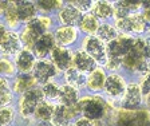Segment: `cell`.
<instances>
[{
  "label": "cell",
  "instance_id": "obj_45",
  "mask_svg": "<svg viewBox=\"0 0 150 126\" xmlns=\"http://www.w3.org/2000/svg\"><path fill=\"white\" fill-rule=\"evenodd\" d=\"M95 123V126H111V123L107 122L106 120H103V121H98V122H94Z\"/></svg>",
  "mask_w": 150,
  "mask_h": 126
},
{
  "label": "cell",
  "instance_id": "obj_3",
  "mask_svg": "<svg viewBox=\"0 0 150 126\" xmlns=\"http://www.w3.org/2000/svg\"><path fill=\"white\" fill-rule=\"evenodd\" d=\"M117 31L121 35H131V36H144L149 30V24L145 20L142 12L131 13L123 19L112 20Z\"/></svg>",
  "mask_w": 150,
  "mask_h": 126
},
{
  "label": "cell",
  "instance_id": "obj_47",
  "mask_svg": "<svg viewBox=\"0 0 150 126\" xmlns=\"http://www.w3.org/2000/svg\"><path fill=\"white\" fill-rule=\"evenodd\" d=\"M64 126H75V123L74 122H69L67 125H64Z\"/></svg>",
  "mask_w": 150,
  "mask_h": 126
},
{
  "label": "cell",
  "instance_id": "obj_41",
  "mask_svg": "<svg viewBox=\"0 0 150 126\" xmlns=\"http://www.w3.org/2000/svg\"><path fill=\"white\" fill-rule=\"evenodd\" d=\"M7 32H8V30H7V25L3 24V23H0V42L4 39V36L7 35Z\"/></svg>",
  "mask_w": 150,
  "mask_h": 126
},
{
  "label": "cell",
  "instance_id": "obj_21",
  "mask_svg": "<svg viewBox=\"0 0 150 126\" xmlns=\"http://www.w3.org/2000/svg\"><path fill=\"white\" fill-rule=\"evenodd\" d=\"M81 97H82L81 91L78 88L63 83V85H60V93H59V98H58V103L67 107H75L76 103L79 102V99H81Z\"/></svg>",
  "mask_w": 150,
  "mask_h": 126
},
{
  "label": "cell",
  "instance_id": "obj_34",
  "mask_svg": "<svg viewBox=\"0 0 150 126\" xmlns=\"http://www.w3.org/2000/svg\"><path fill=\"white\" fill-rule=\"evenodd\" d=\"M3 18L6 19L7 25H9L11 28H15L16 25L20 23L19 22V19H18V15H16V10H15V4H13V1H11L8 10H7L6 15H4Z\"/></svg>",
  "mask_w": 150,
  "mask_h": 126
},
{
  "label": "cell",
  "instance_id": "obj_37",
  "mask_svg": "<svg viewBox=\"0 0 150 126\" xmlns=\"http://www.w3.org/2000/svg\"><path fill=\"white\" fill-rule=\"evenodd\" d=\"M137 83H138V86H139L141 93H142L144 98L147 97V95L150 94V74H146V75L139 76Z\"/></svg>",
  "mask_w": 150,
  "mask_h": 126
},
{
  "label": "cell",
  "instance_id": "obj_42",
  "mask_svg": "<svg viewBox=\"0 0 150 126\" xmlns=\"http://www.w3.org/2000/svg\"><path fill=\"white\" fill-rule=\"evenodd\" d=\"M141 7H142V11H149L150 10V0L141 1Z\"/></svg>",
  "mask_w": 150,
  "mask_h": 126
},
{
  "label": "cell",
  "instance_id": "obj_14",
  "mask_svg": "<svg viewBox=\"0 0 150 126\" xmlns=\"http://www.w3.org/2000/svg\"><path fill=\"white\" fill-rule=\"evenodd\" d=\"M106 76H107L106 70L100 66H98L94 71H91L87 75L86 87H84L87 94H100L103 91V86H105V82H106Z\"/></svg>",
  "mask_w": 150,
  "mask_h": 126
},
{
  "label": "cell",
  "instance_id": "obj_19",
  "mask_svg": "<svg viewBox=\"0 0 150 126\" xmlns=\"http://www.w3.org/2000/svg\"><path fill=\"white\" fill-rule=\"evenodd\" d=\"M36 57L34 55L31 50L28 48H22L18 54L15 55V67L19 71V74H28L32 73V69H34L35 63H36Z\"/></svg>",
  "mask_w": 150,
  "mask_h": 126
},
{
  "label": "cell",
  "instance_id": "obj_44",
  "mask_svg": "<svg viewBox=\"0 0 150 126\" xmlns=\"http://www.w3.org/2000/svg\"><path fill=\"white\" fill-rule=\"evenodd\" d=\"M36 126H55L52 123V121H40V122H38Z\"/></svg>",
  "mask_w": 150,
  "mask_h": 126
},
{
  "label": "cell",
  "instance_id": "obj_46",
  "mask_svg": "<svg viewBox=\"0 0 150 126\" xmlns=\"http://www.w3.org/2000/svg\"><path fill=\"white\" fill-rule=\"evenodd\" d=\"M142 15H144L145 20L147 22V24H150V10L149 11H142Z\"/></svg>",
  "mask_w": 150,
  "mask_h": 126
},
{
  "label": "cell",
  "instance_id": "obj_11",
  "mask_svg": "<svg viewBox=\"0 0 150 126\" xmlns=\"http://www.w3.org/2000/svg\"><path fill=\"white\" fill-rule=\"evenodd\" d=\"M56 46L71 48L81 38V32L75 27H67V25H58L52 32Z\"/></svg>",
  "mask_w": 150,
  "mask_h": 126
},
{
  "label": "cell",
  "instance_id": "obj_1",
  "mask_svg": "<svg viewBox=\"0 0 150 126\" xmlns=\"http://www.w3.org/2000/svg\"><path fill=\"white\" fill-rule=\"evenodd\" d=\"M75 107H76L79 115L84 117L93 122L106 120L110 123H111L112 117L115 115L117 110L119 109L118 103L109 101L103 94L82 95Z\"/></svg>",
  "mask_w": 150,
  "mask_h": 126
},
{
  "label": "cell",
  "instance_id": "obj_5",
  "mask_svg": "<svg viewBox=\"0 0 150 126\" xmlns=\"http://www.w3.org/2000/svg\"><path fill=\"white\" fill-rule=\"evenodd\" d=\"M111 126H150V114L145 107L134 111L118 109L111 120Z\"/></svg>",
  "mask_w": 150,
  "mask_h": 126
},
{
  "label": "cell",
  "instance_id": "obj_24",
  "mask_svg": "<svg viewBox=\"0 0 150 126\" xmlns=\"http://www.w3.org/2000/svg\"><path fill=\"white\" fill-rule=\"evenodd\" d=\"M35 86H38V83L31 73L18 74V75L15 76V81H13V85H12L11 90H12V93H16V94L22 95L23 93H25L27 90L35 87Z\"/></svg>",
  "mask_w": 150,
  "mask_h": 126
},
{
  "label": "cell",
  "instance_id": "obj_27",
  "mask_svg": "<svg viewBox=\"0 0 150 126\" xmlns=\"http://www.w3.org/2000/svg\"><path fill=\"white\" fill-rule=\"evenodd\" d=\"M54 110H55V103L43 101L36 107V110L34 113V120H36L38 122H40V121H51L54 115Z\"/></svg>",
  "mask_w": 150,
  "mask_h": 126
},
{
  "label": "cell",
  "instance_id": "obj_8",
  "mask_svg": "<svg viewBox=\"0 0 150 126\" xmlns=\"http://www.w3.org/2000/svg\"><path fill=\"white\" fill-rule=\"evenodd\" d=\"M144 106V95L141 93V88L135 81H131L127 83L126 91L122 97V99L118 102V107L121 110L134 111L139 110Z\"/></svg>",
  "mask_w": 150,
  "mask_h": 126
},
{
  "label": "cell",
  "instance_id": "obj_26",
  "mask_svg": "<svg viewBox=\"0 0 150 126\" xmlns=\"http://www.w3.org/2000/svg\"><path fill=\"white\" fill-rule=\"evenodd\" d=\"M118 35H119V32L117 31L115 25L112 24V22H105L99 24V28H98L95 36L98 39H100L105 44H107L111 40H114Z\"/></svg>",
  "mask_w": 150,
  "mask_h": 126
},
{
  "label": "cell",
  "instance_id": "obj_10",
  "mask_svg": "<svg viewBox=\"0 0 150 126\" xmlns=\"http://www.w3.org/2000/svg\"><path fill=\"white\" fill-rule=\"evenodd\" d=\"M137 36H131V35H121L119 34L114 40L106 44L107 57L112 58H123L129 51L133 48L135 43Z\"/></svg>",
  "mask_w": 150,
  "mask_h": 126
},
{
  "label": "cell",
  "instance_id": "obj_23",
  "mask_svg": "<svg viewBox=\"0 0 150 126\" xmlns=\"http://www.w3.org/2000/svg\"><path fill=\"white\" fill-rule=\"evenodd\" d=\"M62 75H63V82H64L66 85L78 88L79 91L84 90V87H86V81H87V75H86V74L81 73V71L76 70L75 67H70L69 70H66Z\"/></svg>",
  "mask_w": 150,
  "mask_h": 126
},
{
  "label": "cell",
  "instance_id": "obj_4",
  "mask_svg": "<svg viewBox=\"0 0 150 126\" xmlns=\"http://www.w3.org/2000/svg\"><path fill=\"white\" fill-rule=\"evenodd\" d=\"M127 78L122 71L118 73H109L106 76V82L103 86V95L111 102L118 103L122 99L127 87Z\"/></svg>",
  "mask_w": 150,
  "mask_h": 126
},
{
  "label": "cell",
  "instance_id": "obj_32",
  "mask_svg": "<svg viewBox=\"0 0 150 126\" xmlns=\"http://www.w3.org/2000/svg\"><path fill=\"white\" fill-rule=\"evenodd\" d=\"M146 74H150V60L141 58V59L135 63L134 69L131 71V75H137L138 78H139V76H142V75H146Z\"/></svg>",
  "mask_w": 150,
  "mask_h": 126
},
{
  "label": "cell",
  "instance_id": "obj_43",
  "mask_svg": "<svg viewBox=\"0 0 150 126\" xmlns=\"http://www.w3.org/2000/svg\"><path fill=\"white\" fill-rule=\"evenodd\" d=\"M144 103H145V106H146L145 109H146L147 113L150 114V94L147 95V97H145V98H144Z\"/></svg>",
  "mask_w": 150,
  "mask_h": 126
},
{
  "label": "cell",
  "instance_id": "obj_6",
  "mask_svg": "<svg viewBox=\"0 0 150 126\" xmlns=\"http://www.w3.org/2000/svg\"><path fill=\"white\" fill-rule=\"evenodd\" d=\"M44 101L43 93H42L40 86H35V87L27 90L20 95L19 99V114L24 118V120H31L34 118V113L39 103Z\"/></svg>",
  "mask_w": 150,
  "mask_h": 126
},
{
  "label": "cell",
  "instance_id": "obj_29",
  "mask_svg": "<svg viewBox=\"0 0 150 126\" xmlns=\"http://www.w3.org/2000/svg\"><path fill=\"white\" fill-rule=\"evenodd\" d=\"M38 11H42L44 13H51V12H58V11L64 6V1L62 0H39L35 3Z\"/></svg>",
  "mask_w": 150,
  "mask_h": 126
},
{
  "label": "cell",
  "instance_id": "obj_2",
  "mask_svg": "<svg viewBox=\"0 0 150 126\" xmlns=\"http://www.w3.org/2000/svg\"><path fill=\"white\" fill-rule=\"evenodd\" d=\"M52 25H54V20L50 15H38L31 22L25 23V27L19 35L23 48L31 50L35 42L40 36H43L44 34L50 32Z\"/></svg>",
  "mask_w": 150,
  "mask_h": 126
},
{
  "label": "cell",
  "instance_id": "obj_16",
  "mask_svg": "<svg viewBox=\"0 0 150 126\" xmlns=\"http://www.w3.org/2000/svg\"><path fill=\"white\" fill-rule=\"evenodd\" d=\"M72 67L79 70L81 73L88 75L91 71H94V70L97 69L98 64H97V62L91 57H88L82 48H76V50H74V52H72Z\"/></svg>",
  "mask_w": 150,
  "mask_h": 126
},
{
  "label": "cell",
  "instance_id": "obj_20",
  "mask_svg": "<svg viewBox=\"0 0 150 126\" xmlns=\"http://www.w3.org/2000/svg\"><path fill=\"white\" fill-rule=\"evenodd\" d=\"M91 13L100 23L111 22V20H114V1H109V0H94Z\"/></svg>",
  "mask_w": 150,
  "mask_h": 126
},
{
  "label": "cell",
  "instance_id": "obj_35",
  "mask_svg": "<svg viewBox=\"0 0 150 126\" xmlns=\"http://www.w3.org/2000/svg\"><path fill=\"white\" fill-rule=\"evenodd\" d=\"M103 69L106 70V73H118L122 70V58H112L107 57L106 63L103 64Z\"/></svg>",
  "mask_w": 150,
  "mask_h": 126
},
{
  "label": "cell",
  "instance_id": "obj_12",
  "mask_svg": "<svg viewBox=\"0 0 150 126\" xmlns=\"http://www.w3.org/2000/svg\"><path fill=\"white\" fill-rule=\"evenodd\" d=\"M72 48L60 47L55 46L50 54V60L54 63V66L58 69L60 74H63L66 70L72 67Z\"/></svg>",
  "mask_w": 150,
  "mask_h": 126
},
{
  "label": "cell",
  "instance_id": "obj_40",
  "mask_svg": "<svg viewBox=\"0 0 150 126\" xmlns=\"http://www.w3.org/2000/svg\"><path fill=\"white\" fill-rule=\"evenodd\" d=\"M9 4H11V1H1L0 0V16H4L7 12V10H8Z\"/></svg>",
  "mask_w": 150,
  "mask_h": 126
},
{
  "label": "cell",
  "instance_id": "obj_33",
  "mask_svg": "<svg viewBox=\"0 0 150 126\" xmlns=\"http://www.w3.org/2000/svg\"><path fill=\"white\" fill-rule=\"evenodd\" d=\"M67 3L71 4L74 8H76L79 12L84 15V13L91 12L94 0H70V1H67Z\"/></svg>",
  "mask_w": 150,
  "mask_h": 126
},
{
  "label": "cell",
  "instance_id": "obj_48",
  "mask_svg": "<svg viewBox=\"0 0 150 126\" xmlns=\"http://www.w3.org/2000/svg\"><path fill=\"white\" fill-rule=\"evenodd\" d=\"M0 75H1V63H0Z\"/></svg>",
  "mask_w": 150,
  "mask_h": 126
},
{
  "label": "cell",
  "instance_id": "obj_15",
  "mask_svg": "<svg viewBox=\"0 0 150 126\" xmlns=\"http://www.w3.org/2000/svg\"><path fill=\"white\" fill-rule=\"evenodd\" d=\"M55 46H56V43H55V39H54V35L50 31V32H47V34H44L43 36H40V38L35 42L31 51L34 52L36 59H47V57H50L51 51L54 50Z\"/></svg>",
  "mask_w": 150,
  "mask_h": 126
},
{
  "label": "cell",
  "instance_id": "obj_25",
  "mask_svg": "<svg viewBox=\"0 0 150 126\" xmlns=\"http://www.w3.org/2000/svg\"><path fill=\"white\" fill-rule=\"evenodd\" d=\"M99 24H100L99 20L91 12H88L82 16V20L78 25V30L84 36H93V35L97 34L98 28H99Z\"/></svg>",
  "mask_w": 150,
  "mask_h": 126
},
{
  "label": "cell",
  "instance_id": "obj_38",
  "mask_svg": "<svg viewBox=\"0 0 150 126\" xmlns=\"http://www.w3.org/2000/svg\"><path fill=\"white\" fill-rule=\"evenodd\" d=\"M12 90H0V109L9 106L12 102Z\"/></svg>",
  "mask_w": 150,
  "mask_h": 126
},
{
  "label": "cell",
  "instance_id": "obj_36",
  "mask_svg": "<svg viewBox=\"0 0 150 126\" xmlns=\"http://www.w3.org/2000/svg\"><path fill=\"white\" fill-rule=\"evenodd\" d=\"M0 63H1V76L15 75L16 67H15V63H13L12 60L6 58V57H3V58H0Z\"/></svg>",
  "mask_w": 150,
  "mask_h": 126
},
{
  "label": "cell",
  "instance_id": "obj_22",
  "mask_svg": "<svg viewBox=\"0 0 150 126\" xmlns=\"http://www.w3.org/2000/svg\"><path fill=\"white\" fill-rule=\"evenodd\" d=\"M19 22L28 23L38 16V8L32 1H13Z\"/></svg>",
  "mask_w": 150,
  "mask_h": 126
},
{
  "label": "cell",
  "instance_id": "obj_31",
  "mask_svg": "<svg viewBox=\"0 0 150 126\" xmlns=\"http://www.w3.org/2000/svg\"><path fill=\"white\" fill-rule=\"evenodd\" d=\"M15 120V110L13 107L7 106L0 109V126H9Z\"/></svg>",
  "mask_w": 150,
  "mask_h": 126
},
{
  "label": "cell",
  "instance_id": "obj_30",
  "mask_svg": "<svg viewBox=\"0 0 150 126\" xmlns=\"http://www.w3.org/2000/svg\"><path fill=\"white\" fill-rule=\"evenodd\" d=\"M134 48L138 51V54L144 59L150 60V35L137 36L134 43Z\"/></svg>",
  "mask_w": 150,
  "mask_h": 126
},
{
  "label": "cell",
  "instance_id": "obj_39",
  "mask_svg": "<svg viewBox=\"0 0 150 126\" xmlns=\"http://www.w3.org/2000/svg\"><path fill=\"white\" fill-rule=\"evenodd\" d=\"M74 123H75V126H95V123H94L93 121L87 120V118H84V117H82V115H79L78 118L74 121Z\"/></svg>",
  "mask_w": 150,
  "mask_h": 126
},
{
  "label": "cell",
  "instance_id": "obj_9",
  "mask_svg": "<svg viewBox=\"0 0 150 126\" xmlns=\"http://www.w3.org/2000/svg\"><path fill=\"white\" fill-rule=\"evenodd\" d=\"M31 74L39 86L51 82V81H55L60 75L58 69L54 66V63L50 59H38Z\"/></svg>",
  "mask_w": 150,
  "mask_h": 126
},
{
  "label": "cell",
  "instance_id": "obj_18",
  "mask_svg": "<svg viewBox=\"0 0 150 126\" xmlns=\"http://www.w3.org/2000/svg\"><path fill=\"white\" fill-rule=\"evenodd\" d=\"M23 48L20 36L15 31H8L4 39L0 42V52L3 54V57H15L16 54Z\"/></svg>",
  "mask_w": 150,
  "mask_h": 126
},
{
  "label": "cell",
  "instance_id": "obj_13",
  "mask_svg": "<svg viewBox=\"0 0 150 126\" xmlns=\"http://www.w3.org/2000/svg\"><path fill=\"white\" fill-rule=\"evenodd\" d=\"M56 16H58L59 25H67V27H75V28H78L83 13H81L76 8H74L71 4L64 1V6L58 11V15Z\"/></svg>",
  "mask_w": 150,
  "mask_h": 126
},
{
  "label": "cell",
  "instance_id": "obj_28",
  "mask_svg": "<svg viewBox=\"0 0 150 126\" xmlns=\"http://www.w3.org/2000/svg\"><path fill=\"white\" fill-rule=\"evenodd\" d=\"M42 93H43L44 101L48 102H58V98H59V93H60V83H58L56 81H51V82H47L44 85L40 86Z\"/></svg>",
  "mask_w": 150,
  "mask_h": 126
},
{
  "label": "cell",
  "instance_id": "obj_7",
  "mask_svg": "<svg viewBox=\"0 0 150 126\" xmlns=\"http://www.w3.org/2000/svg\"><path fill=\"white\" fill-rule=\"evenodd\" d=\"M88 57H91L98 66L103 67V64L107 60V51H106V44L103 43L100 39H98L95 35L93 36H83L81 40V47Z\"/></svg>",
  "mask_w": 150,
  "mask_h": 126
},
{
  "label": "cell",
  "instance_id": "obj_17",
  "mask_svg": "<svg viewBox=\"0 0 150 126\" xmlns=\"http://www.w3.org/2000/svg\"><path fill=\"white\" fill-rule=\"evenodd\" d=\"M79 117L76 107H67L60 103H55V110L52 115V123L55 126H64L69 122H74Z\"/></svg>",
  "mask_w": 150,
  "mask_h": 126
}]
</instances>
